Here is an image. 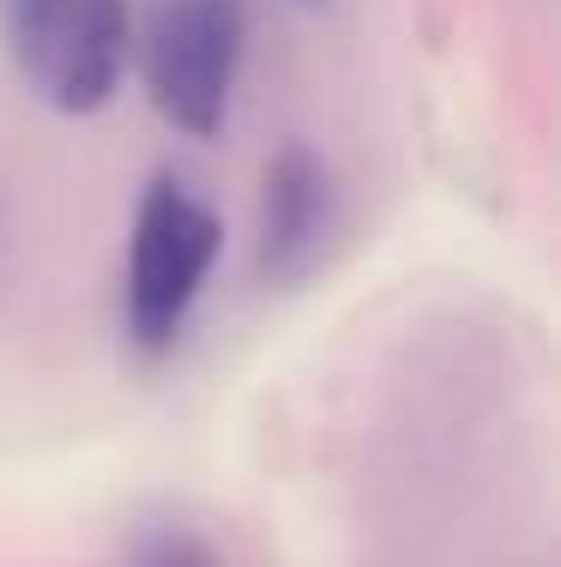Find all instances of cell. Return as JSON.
<instances>
[{
  "instance_id": "1",
  "label": "cell",
  "mask_w": 561,
  "mask_h": 567,
  "mask_svg": "<svg viewBox=\"0 0 561 567\" xmlns=\"http://www.w3.org/2000/svg\"><path fill=\"white\" fill-rule=\"evenodd\" d=\"M224 254V224L206 199L176 175H157L139 194L127 236V290H122V320L127 344L139 357H164L181 339L187 315L206 296V278Z\"/></svg>"
},
{
  "instance_id": "2",
  "label": "cell",
  "mask_w": 561,
  "mask_h": 567,
  "mask_svg": "<svg viewBox=\"0 0 561 567\" xmlns=\"http://www.w3.org/2000/svg\"><path fill=\"white\" fill-rule=\"evenodd\" d=\"M242 0H145V12L133 19V61H139L152 110L187 140L224 133L236 73H242Z\"/></svg>"
},
{
  "instance_id": "3",
  "label": "cell",
  "mask_w": 561,
  "mask_h": 567,
  "mask_svg": "<svg viewBox=\"0 0 561 567\" xmlns=\"http://www.w3.org/2000/svg\"><path fill=\"white\" fill-rule=\"evenodd\" d=\"M12 66L61 115H97L133 61V0H0Z\"/></svg>"
},
{
  "instance_id": "4",
  "label": "cell",
  "mask_w": 561,
  "mask_h": 567,
  "mask_svg": "<svg viewBox=\"0 0 561 567\" xmlns=\"http://www.w3.org/2000/svg\"><path fill=\"white\" fill-rule=\"evenodd\" d=\"M332 229V175L309 145H284L266 164V194H260V266L266 278L290 284L302 278L326 248Z\"/></svg>"
},
{
  "instance_id": "5",
  "label": "cell",
  "mask_w": 561,
  "mask_h": 567,
  "mask_svg": "<svg viewBox=\"0 0 561 567\" xmlns=\"http://www.w3.org/2000/svg\"><path fill=\"white\" fill-rule=\"evenodd\" d=\"M127 567H230L218 544H206L199 532L187 525H152V532L133 544Z\"/></svg>"
}]
</instances>
